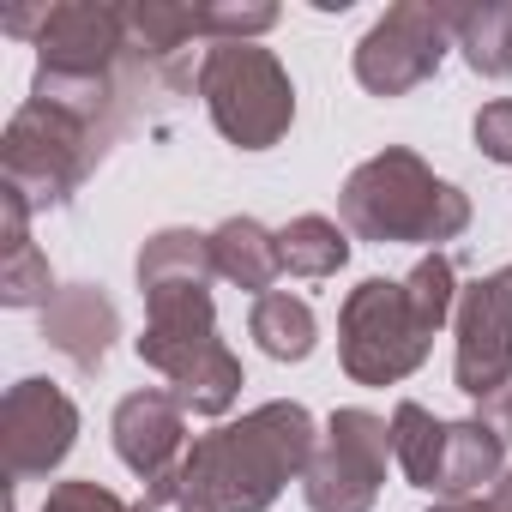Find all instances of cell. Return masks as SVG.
Returning a JSON list of instances; mask_svg holds the SVG:
<instances>
[{"label":"cell","mask_w":512,"mask_h":512,"mask_svg":"<svg viewBox=\"0 0 512 512\" xmlns=\"http://www.w3.org/2000/svg\"><path fill=\"white\" fill-rule=\"evenodd\" d=\"M452 308H458V272H452L446 253L416 260L410 278H362L344 296V314H338L344 374L356 386L410 380L428 362L434 332L452 320Z\"/></svg>","instance_id":"6da1fadb"},{"label":"cell","mask_w":512,"mask_h":512,"mask_svg":"<svg viewBox=\"0 0 512 512\" xmlns=\"http://www.w3.org/2000/svg\"><path fill=\"white\" fill-rule=\"evenodd\" d=\"M314 416L290 398L247 410L241 422H223L199 434L181 452V476L217 506V512H266L296 476L314 464Z\"/></svg>","instance_id":"7a4b0ae2"},{"label":"cell","mask_w":512,"mask_h":512,"mask_svg":"<svg viewBox=\"0 0 512 512\" xmlns=\"http://www.w3.org/2000/svg\"><path fill=\"white\" fill-rule=\"evenodd\" d=\"M139 362L169 380V398L187 416H223L241 398V362L217 338V308L205 284L145 290V338Z\"/></svg>","instance_id":"3957f363"},{"label":"cell","mask_w":512,"mask_h":512,"mask_svg":"<svg viewBox=\"0 0 512 512\" xmlns=\"http://www.w3.org/2000/svg\"><path fill=\"white\" fill-rule=\"evenodd\" d=\"M338 211H344L350 235L380 241V247L386 241L434 247V241L464 235V223H470V199L452 181H440L404 145H386L380 157H368L362 169H350V181L338 193Z\"/></svg>","instance_id":"277c9868"},{"label":"cell","mask_w":512,"mask_h":512,"mask_svg":"<svg viewBox=\"0 0 512 512\" xmlns=\"http://www.w3.org/2000/svg\"><path fill=\"white\" fill-rule=\"evenodd\" d=\"M109 145H115V139H109L103 127H91L85 115L31 97V103L7 121V139H0V187L25 193L31 211L61 205V199L109 157Z\"/></svg>","instance_id":"5b68a950"},{"label":"cell","mask_w":512,"mask_h":512,"mask_svg":"<svg viewBox=\"0 0 512 512\" xmlns=\"http://www.w3.org/2000/svg\"><path fill=\"white\" fill-rule=\"evenodd\" d=\"M199 97L217 133L241 151H272L296 121V85L260 43H211L199 61Z\"/></svg>","instance_id":"8992f818"},{"label":"cell","mask_w":512,"mask_h":512,"mask_svg":"<svg viewBox=\"0 0 512 512\" xmlns=\"http://www.w3.org/2000/svg\"><path fill=\"white\" fill-rule=\"evenodd\" d=\"M386 458H392V422H380L374 410H338L326 422V446L302 476L308 512H368L380 500Z\"/></svg>","instance_id":"52a82bcc"},{"label":"cell","mask_w":512,"mask_h":512,"mask_svg":"<svg viewBox=\"0 0 512 512\" xmlns=\"http://www.w3.org/2000/svg\"><path fill=\"white\" fill-rule=\"evenodd\" d=\"M452 49V31L440 19V7H422V0H398L374 19V31L356 43V79L374 97H404L416 85H428L440 73Z\"/></svg>","instance_id":"ba28073f"},{"label":"cell","mask_w":512,"mask_h":512,"mask_svg":"<svg viewBox=\"0 0 512 512\" xmlns=\"http://www.w3.org/2000/svg\"><path fill=\"white\" fill-rule=\"evenodd\" d=\"M452 380L464 398L488 404L494 392L512 386V272H488L470 290H458L452 308Z\"/></svg>","instance_id":"9c48e42d"},{"label":"cell","mask_w":512,"mask_h":512,"mask_svg":"<svg viewBox=\"0 0 512 512\" xmlns=\"http://www.w3.org/2000/svg\"><path fill=\"white\" fill-rule=\"evenodd\" d=\"M37 73L61 79H115L127 61V7L103 0H55L37 25Z\"/></svg>","instance_id":"30bf717a"},{"label":"cell","mask_w":512,"mask_h":512,"mask_svg":"<svg viewBox=\"0 0 512 512\" xmlns=\"http://www.w3.org/2000/svg\"><path fill=\"white\" fill-rule=\"evenodd\" d=\"M79 440V410L55 380H19L0 404V452H7V476L31 482L49 476Z\"/></svg>","instance_id":"8fae6325"},{"label":"cell","mask_w":512,"mask_h":512,"mask_svg":"<svg viewBox=\"0 0 512 512\" xmlns=\"http://www.w3.org/2000/svg\"><path fill=\"white\" fill-rule=\"evenodd\" d=\"M115 452L133 476L157 482L187 452V410L169 392H127L115 404Z\"/></svg>","instance_id":"7c38bea8"},{"label":"cell","mask_w":512,"mask_h":512,"mask_svg":"<svg viewBox=\"0 0 512 512\" xmlns=\"http://www.w3.org/2000/svg\"><path fill=\"white\" fill-rule=\"evenodd\" d=\"M43 338L85 374H97L109 362V344L121 338V314L97 284H67L49 308H43Z\"/></svg>","instance_id":"4fadbf2b"},{"label":"cell","mask_w":512,"mask_h":512,"mask_svg":"<svg viewBox=\"0 0 512 512\" xmlns=\"http://www.w3.org/2000/svg\"><path fill=\"white\" fill-rule=\"evenodd\" d=\"M506 476V434L482 416H464V422H446V458H440V488L446 500H476L482 482H500Z\"/></svg>","instance_id":"5bb4252c"},{"label":"cell","mask_w":512,"mask_h":512,"mask_svg":"<svg viewBox=\"0 0 512 512\" xmlns=\"http://www.w3.org/2000/svg\"><path fill=\"white\" fill-rule=\"evenodd\" d=\"M211 260H217V278H229L235 290H253V302L272 296L284 260H278V235L253 217H229L211 229Z\"/></svg>","instance_id":"9a60e30c"},{"label":"cell","mask_w":512,"mask_h":512,"mask_svg":"<svg viewBox=\"0 0 512 512\" xmlns=\"http://www.w3.org/2000/svg\"><path fill=\"white\" fill-rule=\"evenodd\" d=\"M452 43L464 49L470 73L506 79L512 73V0H482V7H440Z\"/></svg>","instance_id":"2e32d148"},{"label":"cell","mask_w":512,"mask_h":512,"mask_svg":"<svg viewBox=\"0 0 512 512\" xmlns=\"http://www.w3.org/2000/svg\"><path fill=\"white\" fill-rule=\"evenodd\" d=\"M247 332H253V344H260L272 362H308L314 344H320V320H314V308H308L302 296H290V290H272V296L253 302Z\"/></svg>","instance_id":"e0dca14e"},{"label":"cell","mask_w":512,"mask_h":512,"mask_svg":"<svg viewBox=\"0 0 512 512\" xmlns=\"http://www.w3.org/2000/svg\"><path fill=\"white\" fill-rule=\"evenodd\" d=\"M217 260H211V235L199 229H157L139 247V290H163V284H211Z\"/></svg>","instance_id":"ac0fdd59"},{"label":"cell","mask_w":512,"mask_h":512,"mask_svg":"<svg viewBox=\"0 0 512 512\" xmlns=\"http://www.w3.org/2000/svg\"><path fill=\"white\" fill-rule=\"evenodd\" d=\"M278 260H284V272H296V278H332V272L350 260V235H344L332 217H320V211L290 217V223L278 229Z\"/></svg>","instance_id":"d6986e66"},{"label":"cell","mask_w":512,"mask_h":512,"mask_svg":"<svg viewBox=\"0 0 512 512\" xmlns=\"http://www.w3.org/2000/svg\"><path fill=\"white\" fill-rule=\"evenodd\" d=\"M392 458L404 464V476H410L416 488L434 494V488H440V458H446V422L404 398V404L392 410Z\"/></svg>","instance_id":"ffe728a7"},{"label":"cell","mask_w":512,"mask_h":512,"mask_svg":"<svg viewBox=\"0 0 512 512\" xmlns=\"http://www.w3.org/2000/svg\"><path fill=\"white\" fill-rule=\"evenodd\" d=\"M61 290H55V272H49V253L37 241H13L0 247V302L7 308H49Z\"/></svg>","instance_id":"44dd1931"},{"label":"cell","mask_w":512,"mask_h":512,"mask_svg":"<svg viewBox=\"0 0 512 512\" xmlns=\"http://www.w3.org/2000/svg\"><path fill=\"white\" fill-rule=\"evenodd\" d=\"M278 25V7H235V0H211L205 7V31L211 43H253Z\"/></svg>","instance_id":"7402d4cb"},{"label":"cell","mask_w":512,"mask_h":512,"mask_svg":"<svg viewBox=\"0 0 512 512\" xmlns=\"http://www.w3.org/2000/svg\"><path fill=\"white\" fill-rule=\"evenodd\" d=\"M133 512H217V506H211V500L181 476V464H175V470H163L157 482H145V500H139Z\"/></svg>","instance_id":"603a6c76"},{"label":"cell","mask_w":512,"mask_h":512,"mask_svg":"<svg viewBox=\"0 0 512 512\" xmlns=\"http://www.w3.org/2000/svg\"><path fill=\"white\" fill-rule=\"evenodd\" d=\"M470 133H476L482 157H494V163H512V97H494V103H482Z\"/></svg>","instance_id":"cb8c5ba5"},{"label":"cell","mask_w":512,"mask_h":512,"mask_svg":"<svg viewBox=\"0 0 512 512\" xmlns=\"http://www.w3.org/2000/svg\"><path fill=\"white\" fill-rule=\"evenodd\" d=\"M43 512H127V506H121V494L103 488V482H61V488H49Z\"/></svg>","instance_id":"d4e9b609"},{"label":"cell","mask_w":512,"mask_h":512,"mask_svg":"<svg viewBox=\"0 0 512 512\" xmlns=\"http://www.w3.org/2000/svg\"><path fill=\"white\" fill-rule=\"evenodd\" d=\"M43 13H49V0H43V7H19V13H7V19H0V31H7V37H31V43H37V25H43Z\"/></svg>","instance_id":"484cf974"},{"label":"cell","mask_w":512,"mask_h":512,"mask_svg":"<svg viewBox=\"0 0 512 512\" xmlns=\"http://www.w3.org/2000/svg\"><path fill=\"white\" fill-rule=\"evenodd\" d=\"M482 422H494V428L512 440V386H506V392H494V398L482 404Z\"/></svg>","instance_id":"4316f807"},{"label":"cell","mask_w":512,"mask_h":512,"mask_svg":"<svg viewBox=\"0 0 512 512\" xmlns=\"http://www.w3.org/2000/svg\"><path fill=\"white\" fill-rule=\"evenodd\" d=\"M428 512H500L494 500H440V506H428Z\"/></svg>","instance_id":"83f0119b"},{"label":"cell","mask_w":512,"mask_h":512,"mask_svg":"<svg viewBox=\"0 0 512 512\" xmlns=\"http://www.w3.org/2000/svg\"><path fill=\"white\" fill-rule=\"evenodd\" d=\"M494 506H500V512H512V470L494 482Z\"/></svg>","instance_id":"f1b7e54d"}]
</instances>
